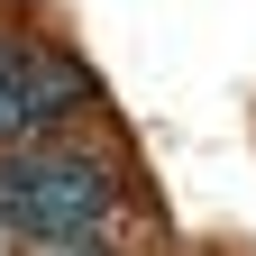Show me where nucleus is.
Masks as SVG:
<instances>
[{
	"label": "nucleus",
	"instance_id": "f257e3e1",
	"mask_svg": "<svg viewBox=\"0 0 256 256\" xmlns=\"http://www.w3.org/2000/svg\"><path fill=\"white\" fill-rule=\"evenodd\" d=\"M119 210V183L74 146H18L0 156V229L28 247H64V238H101Z\"/></svg>",
	"mask_w": 256,
	"mask_h": 256
},
{
	"label": "nucleus",
	"instance_id": "f03ea898",
	"mask_svg": "<svg viewBox=\"0 0 256 256\" xmlns=\"http://www.w3.org/2000/svg\"><path fill=\"white\" fill-rule=\"evenodd\" d=\"M18 92H28V119H37V128H55L64 110H82V101H92V74H82L74 55L28 46V55H18Z\"/></svg>",
	"mask_w": 256,
	"mask_h": 256
},
{
	"label": "nucleus",
	"instance_id": "7ed1b4c3",
	"mask_svg": "<svg viewBox=\"0 0 256 256\" xmlns=\"http://www.w3.org/2000/svg\"><path fill=\"white\" fill-rule=\"evenodd\" d=\"M28 128H37V119H28V92H18V74H0V146H18Z\"/></svg>",
	"mask_w": 256,
	"mask_h": 256
},
{
	"label": "nucleus",
	"instance_id": "20e7f679",
	"mask_svg": "<svg viewBox=\"0 0 256 256\" xmlns=\"http://www.w3.org/2000/svg\"><path fill=\"white\" fill-rule=\"evenodd\" d=\"M37 256H101V238H64V247H37Z\"/></svg>",
	"mask_w": 256,
	"mask_h": 256
}]
</instances>
